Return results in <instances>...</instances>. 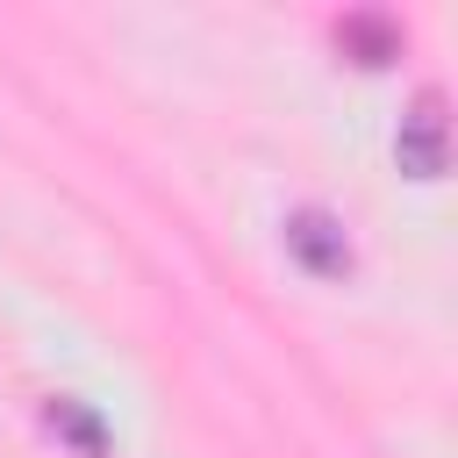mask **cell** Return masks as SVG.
Returning a JSON list of instances; mask_svg holds the SVG:
<instances>
[{
	"label": "cell",
	"instance_id": "cell-1",
	"mask_svg": "<svg viewBox=\"0 0 458 458\" xmlns=\"http://www.w3.org/2000/svg\"><path fill=\"white\" fill-rule=\"evenodd\" d=\"M394 165L408 179H444L451 172V114H444V93H415L401 129H394Z\"/></svg>",
	"mask_w": 458,
	"mask_h": 458
},
{
	"label": "cell",
	"instance_id": "cell-2",
	"mask_svg": "<svg viewBox=\"0 0 458 458\" xmlns=\"http://www.w3.org/2000/svg\"><path fill=\"white\" fill-rule=\"evenodd\" d=\"M286 250H293V265H301V272H315V279H344V272L358 265V250H351L344 222H336V215H322V208H293V215H286Z\"/></svg>",
	"mask_w": 458,
	"mask_h": 458
},
{
	"label": "cell",
	"instance_id": "cell-3",
	"mask_svg": "<svg viewBox=\"0 0 458 458\" xmlns=\"http://www.w3.org/2000/svg\"><path fill=\"white\" fill-rule=\"evenodd\" d=\"M336 43H344V57H351V64L386 72V64L401 57V21H394V14H379V7H358V14H344Z\"/></svg>",
	"mask_w": 458,
	"mask_h": 458
},
{
	"label": "cell",
	"instance_id": "cell-4",
	"mask_svg": "<svg viewBox=\"0 0 458 458\" xmlns=\"http://www.w3.org/2000/svg\"><path fill=\"white\" fill-rule=\"evenodd\" d=\"M43 422H50V429H57V437H64V444H72L79 458H107V422H100V415H93L86 401L57 394V401L43 408Z\"/></svg>",
	"mask_w": 458,
	"mask_h": 458
}]
</instances>
